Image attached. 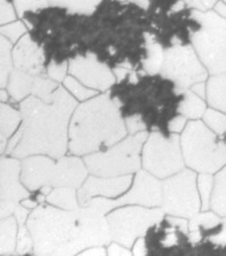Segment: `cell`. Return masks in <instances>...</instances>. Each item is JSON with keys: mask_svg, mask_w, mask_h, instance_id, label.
<instances>
[{"mask_svg": "<svg viewBox=\"0 0 226 256\" xmlns=\"http://www.w3.org/2000/svg\"><path fill=\"white\" fill-rule=\"evenodd\" d=\"M26 226L36 255H76L112 240L107 217L96 214L88 206L67 210L40 204L30 212Z\"/></svg>", "mask_w": 226, "mask_h": 256, "instance_id": "1", "label": "cell"}, {"mask_svg": "<svg viewBox=\"0 0 226 256\" xmlns=\"http://www.w3.org/2000/svg\"><path fill=\"white\" fill-rule=\"evenodd\" d=\"M76 107L77 99L60 85L50 102L34 96H26L20 104L22 126L7 145V154L18 158L34 154H45L56 160L64 156L69 121Z\"/></svg>", "mask_w": 226, "mask_h": 256, "instance_id": "2", "label": "cell"}, {"mask_svg": "<svg viewBox=\"0 0 226 256\" xmlns=\"http://www.w3.org/2000/svg\"><path fill=\"white\" fill-rule=\"evenodd\" d=\"M120 100L101 94L80 104L74 112L69 126V152L85 155L106 152L126 136L120 115Z\"/></svg>", "mask_w": 226, "mask_h": 256, "instance_id": "3", "label": "cell"}, {"mask_svg": "<svg viewBox=\"0 0 226 256\" xmlns=\"http://www.w3.org/2000/svg\"><path fill=\"white\" fill-rule=\"evenodd\" d=\"M50 156H26L22 161L21 182L30 191L42 186L80 188L88 177V166L80 158L66 156L54 161Z\"/></svg>", "mask_w": 226, "mask_h": 256, "instance_id": "4", "label": "cell"}, {"mask_svg": "<svg viewBox=\"0 0 226 256\" xmlns=\"http://www.w3.org/2000/svg\"><path fill=\"white\" fill-rule=\"evenodd\" d=\"M180 144L186 164L196 172L214 174L226 166V140L204 122L187 123Z\"/></svg>", "mask_w": 226, "mask_h": 256, "instance_id": "5", "label": "cell"}, {"mask_svg": "<svg viewBox=\"0 0 226 256\" xmlns=\"http://www.w3.org/2000/svg\"><path fill=\"white\" fill-rule=\"evenodd\" d=\"M202 28L192 34V46L210 75L226 72V18L215 10H193Z\"/></svg>", "mask_w": 226, "mask_h": 256, "instance_id": "6", "label": "cell"}, {"mask_svg": "<svg viewBox=\"0 0 226 256\" xmlns=\"http://www.w3.org/2000/svg\"><path fill=\"white\" fill-rule=\"evenodd\" d=\"M147 132H138L109 147L106 152L86 155L84 162L90 174L100 177H116L139 172L140 153Z\"/></svg>", "mask_w": 226, "mask_h": 256, "instance_id": "7", "label": "cell"}, {"mask_svg": "<svg viewBox=\"0 0 226 256\" xmlns=\"http://www.w3.org/2000/svg\"><path fill=\"white\" fill-rule=\"evenodd\" d=\"M208 69L202 64L194 48L178 45L164 50L161 75L176 84V91L184 93L194 84L208 78Z\"/></svg>", "mask_w": 226, "mask_h": 256, "instance_id": "8", "label": "cell"}, {"mask_svg": "<svg viewBox=\"0 0 226 256\" xmlns=\"http://www.w3.org/2000/svg\"><path fill=\"white\" fill-rule=\"evenodd\" d=\"M162 209L172 216L192 218L201 209L196 174L190 169L168 178L162 183Z\"/></svg>", "mask_w": 226, "mask_h": 256, "instance_id": "9", "label": "cell"}, {"mask_svg": "<svg viewBox=\"0 0 226 256\" xmlns=\"http://www.w3.org/2000/svg\"><path fill=\"white\" fill-rule=\"evenodd\" d=\"M164 215L163 209H148L128 206L116 209L107 216L114 242L128 248L134 246L136 240L145 236L148 228L160 223Z\"/></svg>", "mask_w": 226, "mask_h": 256, "instance_id": "10", "label": "cell"}, {"mask_svg": "<svg viewBox=\"0 0 226 256\" xmlns=\"http://www.w3.org/2000/svg\"><path fill=\"white\" fill-rule=\"evenodd\" d=\"M142 166L158 178H166L180 172L184 161L178 134L164 137L160 131L152 132L142 148Z\"/></svg>", "mask_w": 226, "mask_h": 256, "instance_id": "11", "label": "cell"}, {"mask_svg": "<svg viewBox=\"0 0 226 256\" xmlns=\"http://www.w3.org/2000/svg\"><path fill=\"white\" fill-rule=\"evenodd\" d=\"M126 204H142L145 207H156L162 204V184L147 170H140L134 176L131 188L116 199L96 196L83 206H88L96 214L104 216L112 209Z\"/></svg>", "mask_w": 226, "mask_h": 256, "instance_id": "12", "label": "cell"}, {"mask_svg": "<svg viewBox=\"0 0 226 256\" xmlns=\"http://www.w3.org/2000/svg\"><path fill=\"white\" fill-rule=\"evenodd\" d=\"M69 74L85 86L96 91H106L115 84L116 76L106 64L98 60L94 54L78 56L68 61Z\"/></svg>", "mask_w": 226, "mask_h": 256, "instance_id": "13", "label": "cell"}, {"mask_svg": "<svg viewBox=\"0 0 226 256\" xmlns=\"http://www.w3.org/2000/svg\"><path fill=\"white\" fill-rule=\"evenodd\" d=\"M22 166L16 158H2V218L10 216L30 193L20 183Z\"/></svg>", "mask_w": 226, "mask_h": 256, "instance_id": "14", "label": "cell"}, {"mask_svg": "<svg viewBox=\"0 0 226 256\" xmlns=\"http://www.w3.org/2000/svg\"><path fill=\"white\" fill-rule=\"evenodd\" d=\"M134 177L130 174L116 177L88 176L78 191L80 204L83 206L96 196H104L115 199L130 188Z\"/></svg>", "mask_w": 226, "mask_h": 256, "instance_id": "15", "label": "cell"}, {"mask_svg": "<svg viewBox=\"0 0 226 256\" xmlns=\"http://www.w3.org/2000/svg\"><path fill=\"white\" fill-rule=\"evenodd\" d=\"M14 67L18 70L30 75H44L48 74L45 67V54L40 45L31 38L30 34H26L16 42L13 48Z\"/></svg>", "mask_w": 226, "mask_h": 256, "instance_id": "16", "label": "cell"}, {"mask_svg": "<svg viewBox=\"0 0 226 256\" xmlns=\"http://www.w3.org/2000/svg\"><path fill=\"white\" fill-rule=\"evenodd\" d=\"M206 100L212 108L226 113V72L212 75L208 80Z\"/></svg>", "mask_w": 226, "mask_h": 256, "instance_id": "17", "label": "cell"}, {"mask_svg": "<svg viewBox=\"0 0 226 256\" xmlns=\"http://www.w3.org/2000/svg\"><path fill=\"white\" fill-rule=\"evenodd\" d=\"M34 78V75L21 72L18 69H13L10 76L8 84H7V91L15 102H21L30 94L32 91Z\"/></svg>", "mask_w": 226, "mask_h": 256, "instance_id": "18", "label": "cell"}, {"mask_svg": "<svg viewBox=\"0 0 226 256\" xmlns=\"http://www.w3.org/2000/svg\"><path fill=\"white\" fill-rule=\"evenodd\" d=\"M21 120V112L14 110L10 104L2 102V153L5 152V142L14 132H16V128Z\"/></svg>", "mask_w": 226, "mask_h": 256, "instance_id": "19", "label": "cell"}, {"mask_svg": "<svg viewBox=\"0 0 226 256\" xmlns=\"http://www.w3.org/2000/svg\"><path fill=\"white\" fill-rule=\"evenodd\" d=\"M46 201L50 204L56 206L67 210H75L80 207V201H77L76 192L74 188L64 186V188H56L46 196Z\"/></svg>", "mask_w": 226, "mask_h": 256, "instance_id": "20", "label": "cell"}, {"mask_svg": "<svg viewBox=\"0 0 226 256\" xmlns=\"http://www.w3.org/2000/svg\"><path fill=\"white\" fill-rule=\"evenodd\" d=\"M147 48L148 56L142 61L144 70L150 75H156L161 72V68L164 59V50L158 42L154 40L153 36L147 34Z\"/></svg>", "mask_w": 226, "mask_h": 256, "instance_id": "21", "label": "cell"}, {"mask_svg": "<svg viewBox=\"0 0 226 256\" xmlns=\"http://www.w3.org/2000/svg\"><path fill=\"white\" fill-rule=\"evenodd\" d=\"M16 217L7 216L2 218V255H12L16 250L18 234Z\"/></svg>", "mask_w": 226, "mask_h": 256, "instance_id": "22", "label": "cell"}, {"mask_svg": "<svg viewBox=\"0 0 226 256\" xmlns=\"http://www.w3.org/2000/svg\"><path fill=\"white\" fill-rule=\"evenodd\" d=\"M184 93L185 99L179 104V113L190 120L200 118L202 115H204L206 110L204 98H201L200 96H198L192 90H187Z\"/></svg>", "mask_w": 226, "mask_h": 256, "instance_id": "23", "label": "cell"}, {"mask_svg": "<svg viewBox=\"0 0 226 256\" xmlns=\"http://www.w3.org/2000/svg\"><path fill=\"white\" fill-rule=\"evenodd\" d=\"M212 210L220 216L226 217V166L215 176V184L212 194Z\"/></svg>", "mask_w": 226, "mask_h": 256, "instance_id": "24", "label": "cell"}, {"mask_svg": "<svg viewBox=\"0 0 226 256\" xmlns=\"http://www.w3.org/2000/svg\"><path fill=\"white\" fill-rule=\"evenodd\" d=\"M59 88L56 80L52 78H46L44 75H37L34 78V85L31 94L42 99L45 102H50L53 100V93Z\"/></svg>", "mask_w": 226, "mask_h": 256, "instance_id": "25", "label": "cell"}, {"mask_svg": "<svg viewBox=\"0 0 226 256\" xmlns=\"http://www.w3.org/2000/svg\"><path fill=\"white\" fill-rule=\"evenodd\" d=\"M101 0H50V6H59L69 12L80 14H91Z\"/></svg>", "mask_w": 226, "mask_h": 256, "instance_id": "26", "label": "cell"}, {"mask_svg": "<svg viewBox=\"0 0 226 256\" xmlns=\"http://www.w3.org/2000/svg\"><path fill=\"white\" fill-rule=\"evenodd\" d=\"M13 42L5 36H2V88L8 84L10 76L13 72Z\"/></svg>", "mask_w": 226, "mask_h": 256, "instance_id": "27", "label": "cell"}, {"mask_svg": "<svg viewBox=\"0 0 226 256\" xmlns=\"http://www.w3.org/2000/svg\"><path fill=\"white\" fill-rule=\"evenodd\" d=\"M64 85L77 100H80V102H85V100L91 99L93 96H96V93H98L96 90H93V88L85 86L83 83L80 82V80L72 75L66 77L64 80Z\"/></svg>", "mask_w": 226, "mask_h": 256, "instance_id": "28", "label": "cell"}, {"mask_svg": "<svg viewBox=\"0 0 226 256\" xmlns=\"http://www.w3.org/2000/svg\"><path fill=\"white\" fill-rule=\"evenodd\" d=\"M198 188L201 198V209L206 212L212 204V194L214 190V178L210 174H202L198 178Z\"/></svg>", "mask_w": 226, "mask_h": 256, "instance_id": "29", "label": "cell"}, {"mask_svg": "<svg viewBox=\"0 0 226 256\" xmlns=\"http://www.w3.org/2000/svg\"><path fill=\"white\" fill-rule=\"evenodd\" d=\"M204 121L218 136H224L226 132V113L224 112L218 110H206Z\"/></svg>", "mask_w": 226, "mask_h": 256, "instance_id": "30", "label": "cell"}, {"mask_svg": "<svg viewBox=\"0 0 226 256\" xmlns=\"http://www.w3.org/2000/svg\"><path fill=\"white\" fill-rule=\"evenodd\" d=\"M220 222V217H218V214H216L215 212H202V214H198L194 215L190 220V222L188 224V228L190 232H194V231H198V226H204V228H212L214 226H217L218 223Z\"/></svg>", "mask_w": 226, "mask_h": 256, "instance_id": "31", "label": "cell"}, {"mask_svg": "<svg viewBox=\"0 0 226 256\" xmlns=\"http://www.w3.org/2000/svg\"><path fill=\"white\" fill-rule=\"evenodd\" d=\"M34 239L31 236L26 223L18 224V244L16 252L18 254H28L29 252L34 250Z\"/></svg>", "mask_w": 226, "mask_h": 256, "instance_id": "32", "label": "cell"}, {"mask_svg": "<svg viewBox=\"0 0 226 256\" xmlns=\"http://www.w3.org/2000/svg\"><path fill=\"white\" fill-rule=\"evenodd\" d=\"M26 31H28V26H26L22 21H14L8 24L2 26V36L8 38L13 44L20 40L26 34Z\"/></svg>", "mask_w": 226, "mask_h": 256, "instance_id": "33", "label": "cell"}, {"mask_svg": "<svg viewBox=\"0 0 226 256\" xmlns=\"http://www.w3.org/2000/svg\"><path fill=\"white\" fill-rule=\"evenodd\" d=\"M16 13L20 18L28 10H38L50 6V0H13Z\"/></svg>", "mask_w": 226, "mask_h": 256, "instance_id": "34", "label": "cell"}, {"mask_svg": "<svg viewBox=\"0 0 226 256\" xmlns=\"http://www.w3.org/2000/svg\"><path fill=\"white\" fill-rule=\"evenodd\" d=\"M67 72H69L68 62H64V64H56V62L52 61L48 67V76L52 78L56 82H64Z\"/></svg>", "mask_w": 226, "mask_h": 256, "instance_id": "35", "label": "cell"}, {"mask_svg": "<svg viewBox=\"0 0 226 256\" xmlns=\"http://www.w3.org/2000/svg\"><path fill=\"white\" fill-rule=\"evenodd\" d=\"M14 4L10 0H2V26L8 24L10 22L16 21V13H15Z\"/></svg>", "mask_w": 226, "mask_h": 256, "instance_id": "36", "label": "cell"}, {"mask_svg": "<svg viewBox=\"0 0 226 256\" xmlns=\"http://www.w3.org/2000/svg\"><path fill=\"white\" fill-rule=\"evenodd\" d=\"M126 129L131 134L142 132V131L146 129V124L142 121V115L140 114L130 116V118H126Z\"/></svg>", "mask_w": 226, "mask_h": 256, "instance_id": "37", "label": "cell"}, {"mask_svg": "<svg viewBox=\"0 0 226 256\" xmlns=\"http://www.w3.org/2000/svg\"><path fill=\"white\" fill-rule=\"evenodd\" d=\"M184 2L186 6L190 7V8L206 12L212 10V7H215V5L220 0H184Z\"/></svg>", "mask_w": 226, "mask_h": 256, "instance_id": "38", "label": "cell"}, {"mask_svg": "<svg viewBox=\"0 0 226 256\" xmlns=\"http://www.w3.org/2000/svg\"><path fill=\"white\" fill-rule=\"evenodd\" d=\"M170 131H174V132H180V131H184V128L186 126V118L184 115H178L177 118H172L169 123Z\"/></svg>", "mask_w": 226, "mask_h": 256, "instance_id": "39", "label": "cell"}, {"mask_svg": "<svg viewBox=\"0 0 226 256\" xmlns=\"http://www.w3.org/2000/svg\"><path fill=\"white\" fill-rule=\"evenodd\" d=\"M107 253L109 255H112V256H115V255H131L132 254V253H130V252H128V247H126L124 245H122V244H118V242L112 244V245L109 246V248H108Z\"/></svg>", "mask_w": 226, "mask_h": 256, "instance_id": "40", "label": "cell"}, {"mask_svg": "<svg viewBox=\"0 0 226 256\" xmlns=\"http://www.w3.org/2000/svg\"><path fill=\"white\" fill-rule=\"evenodd\" d=\"M134 255H146L148 254V250L146 247V242L145 238H138L134 244Z\"/></svg>", "mask_w": 226, "mask_h": 256, "instance_id": "41", "label": "cell"}, {"mask_svg": "<svg viewBox=\"0 0 226 256\" xmlns=\"http://www.w3.org/2000/svg\"><path fill=\"white\" fill-rule=\"evenodd\" d=\"M169 220L171 222V224H172L174 228H180V230H182L184 232H187L190 230L188 228V222L185 220L180 218L179 216H172L170 217Z\"/></svg>", "mask_w": 226, "mask_h": 256, "instance_id": "42", "label": "cell"}, {"mask_svg": "<svg viewBox=\"0 0 226 256\" xmlns=\"http://www.w3.org/2000/svg\"><path fill=\"white\" fill-rule=\"evenodd\" d=\"M223 224H224L223 231H222L218 236H212V238H210V240L215 242L217 246H225L226 245V218L223 220Z\"/></svg>", "mask_w": 226, "mask_h": 256, "instance_id": "43", "label": "cell"}, {"mask_svg": "<svg viewBox=\"0 0 226 256\" xmlns=\"http://www.w3.org/2000/svg\"><path fill=\"white\" fill-rule=\"evenodd\" d=\"M106 250L101 246H93L90 247L88 250H85L80 253V255H106Z\"/></svg>", "mask_w": 226, "mask_h": 256, "instance_id": "44", "label": "cell"}, {"mask_svg": "<svg viewBox=\"0 0 226 256\" xmlns=\"http://www.w3.org/2000/svg\"><path fill=\"white\" fill-rule=\"evenodd\" d=\"M190 90L193 92H196L198 96H200L201 98H206V85L204 84V82H201V83H198V84H194L192 88H190Z\"/></svg>", "mask_w": 226, "mask_h": 256, "instance_id": "45", "label": "cell"}, {"mask_svg": "<svg viewBox=\"0 0 226 256\" xmlns=\"http://www.w3.org/2000/svg\"><path fill=\"white\" fill-rule=\"evenodd\" d=\"M176 231V236H177V240H178V245H184L185 242H190V236L187 234V232H184L180 228H174Z\"/></svg>", "mask_w": 226, "mask_h": 256, "instance_id": "46", "label": "cell"}, {"mask_svg": "<svg viewBox=\"0 0 226 256\" xmlns=\"http://www.w3.org/2000/svg\"><path fill=\"white\" fill-rule=\"evenodd\" d=\"M214 10H215L217 14H220V16L226 18V2L224 0H220L215 5V7H214Z\"/></svg>", "mask_w": 226, "mask_h": 256, "instance_id": "47", "label": "cell"}, {"mask_svg": "<svg viewBox=\"0 0 226 256\" xmlns=\"http://www.w3.org/2000/svg\"><path fill=\"white\" fill-rule=\"evenodd\" d=\"M21 204H23V206H24L26 208H28V209H30V210H31V209H34V208H36L37 206L40 204H38V202H34V201L30 200L29 198H26V199H24V200H22V201H21Z\"/></svg>", "mask_w": 226, "mask_h": 256, "instance_id": "48", "label": "cell"}, {"mask_svg": "<svg viewBox=\"0 0 226 256\" xmlns=\"http://www.w3.org/2000/svg\"><path fill=\"white\" fill-rule=\"evenodd\" d=\"M158 224H160L158 226H161L163 228H166V230H170V228H174L172 224H171V222L169 220V218H162V220Z\"/></svg>", "mask_w": 226, "mask_h": 256, "instance_id": "49", "label": "cell"}, {"mask_svg": "<svg viewBox=\"0 0 226 256\" xmlns=\"http://www.w3.org/2000/svg\"><path fill=\"white\" fill-rule=\"evenodd\" d=\"M130 2L137 4L138 6L142 7V8H145V10H147L148 5H150V0H130Z\"/></svg>", "mask_w": 226, "mask_h": 256, "instance_id": "50", "label": "cell"}, {"mask_svg": "<svg viewBox=\"0 0 226 256\" xmlns=\"http://www.w3.org/2000/svg\"><path fill=\"white\" fill-rule=\"evenodd\" d=\"M7 102V92H5V88H2V102Z\"/></svg>", "mask_w": 226, "mask_h": 256, "instance_id": "51", "label": "cell"}, {"mask_svg": "<svg viewBox=\"0 0 226 256\" xmlns=\"http://www.w3.org/2000/svg\"><path fill=\"white\" fill-rule=\"evenodd\" d=\"M223 138H224V139H225V140H226V132L224 134V136H223Z\"/></svg>", "mask_w": 226, "mask_h": 256, "instance_id": "52", "label": "cell"}, {"mask_svg": "<svg viewBox=\"0 0 226 256\" xmlns=\"http://www.w3.org/2000/svg\"><path fill=\"white\" fill-rule=\"evenodd\" d=\"M10 2H13V0H10Z\"/></svg>", "mask_w": 226, "mask_h": 256, "instance_id": "53", "label": "cell"}, {"mask_svg": "<svg viewBox=\"0 0 226 256\" xmlns=\"http://www.w3.org/2000/svg\"><path fill=\"white\" fill-rule=\"evenodd\" d=\"M224 2H226V0H224Z\"/></svg>", "mask_w": 226, "mask_h": 256, "instance_id": "54", "label": "cell"}]
</instances>
